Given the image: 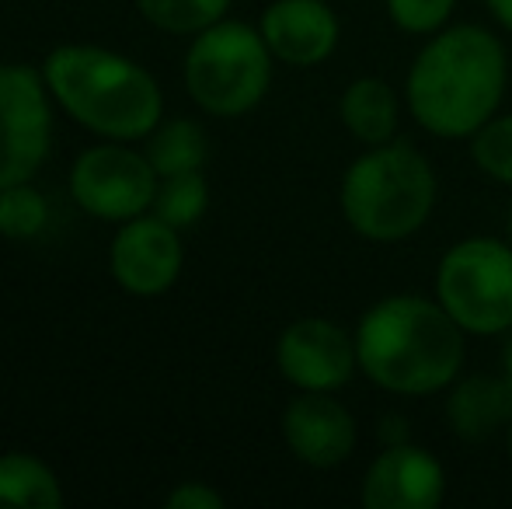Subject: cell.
Instances as JSON below:
<instances>
[{
  "mask_svg": "<svg viewBox=\"0 0 512 509\" xmlns=\"http://www.w3.org/2000/svg\"><path fill=\"white\" fill-rule=\"evenodd\" d=\"M272 49L244 21H216L185 53V88L209 116L234 119L251 112L272 84Z\"/></svg>",
  "mask_w": 512,
  "mask_h": 509,
  "instance_id": "cell-5",
  "label": "cell"
},
{
  "mask_svg": "<svg viewBox=\"0 0 512 509\" xmlns=\"http://www.w3.org/2000/svg\"><path fill=\"white\" fill-rule=\"evenodd\" d=\"M356 419L335 391H300L283 412V440L300 464L338 468L356 450Z\"/></svg>",
  "mask_w": 512,
  "mask_h": 509,
  "instance_id": "cell-12",
  "label": "cell"
},
{
  "mask_svg": "<svg viewBox=\"0 0 512 509\" xmlns=\"http://www.w3.org/2000/svg\"><path fill=\"white\" fill-rule=\"evenodd\" d=\"M509 84V56L481 25H446L429 35L405 77V105L425 133L471 140L499 116Z\"/></svg>",
  "mask_w": 512,
  "mask_h": 509,
  "instance_id": "cell-1",
  "label": "cell"
},
{
  "mask_svg": "<svg viewBox=\"0 0 512 509\" xmlns=\"http://www.w3.org/2000/svg\"><path fill=\"white\" fill-rule=\"evenodd\" d=\"M67 503L56 471L35 454H0V509H60Z\"/></svg>",
  "mask_w": 512,
  "mask_h": 509,
  "instance_id": "cell-16",
  "label": "cell"
},
{
  "mask_svg": "<svg viewBox=\"0 0 512 509\" xmlns=\"http://www.w3.org/2000/svg\"><path fill=\"white\" fill-rule=\"evenodd\" d=\"M506 241L512 245V206H509V217H506Z\"/></svg>",
  "mask_w": 512,
  "mask_h": 509,
  "instance_id": "cell-26",
  "label": "cell"
},
{
  "mask_svg": "<svg viewBox=\"0 0 512 509\" xmlns=\"http://www.w3.org/2000/svg\"><path fill=\"white\" fill-rule=\"evenodd\" d=\"M436 171L408 140L366 147L345 168L338 206L352 234L373 245H398L429 224L436 210Z\"/></svg>",
  "mask_w": 512,
  "mask_h": 509,
  "instance_id": "cell-4",
  "label": "cell"
},
{
  "mask_svg": "<svg viewBox=\"0 0 512 509\" xmlns=\"http://www.w3.org/2000/svg\"><path fill=\"white\" fill-rule=\"evenodd\" d=\"M446 422L467 443L492 440L512 426V381L506 374L457 377L446 387Z\"/></svg>",
  "mask_w": 512,
  "mask_h": 509,
  "instance_id": "cell-14",
  "label": "cell"
},
{
  "mask_svg": "<svg viewBox=\"0 0 512 509\" xmlns=\"http://www.w3.org/2000/svg\"><path fill=\"white\" fill-rule=\"evenodd\" d=\"M446 499V468L418 443H387L366 468L359 503L366 509H436Z\"/></svg>",
  "mask_w": 512,
  "mask_h": 509,
  "instance_id": "cell-11",
  "label": "cell"
},
{
  "mask_svg": "<svg viewBox=\"0 0 512 509\" xmlns=\"http://www.w3.org/2000/svg\"><path fill=\"white\" fill-rule=\"evenodd\" d=\"M436 300L467 335H506L512 328V245L464 238L436 265Z\"/></svg>",
  "mask_w": 512,
  "mask_h": 509,
  "instance_id": "cell-6",
  "label": "cell"
},
{
  "mask_svg": "<svg viewBox=\"0 0 512 509\" xmlns=\"http://www.w3.org/2000/svg\"><path fill=\"white\" fill-rule=\"evenodd\" d=\"M338 119L366 147L391 143L401 123L398 91L384 77H356L338 98Z\"/></svg>",
  "mask_w": 512,
  "mask_h": 509,
  "instance_id": "cell-15",
  "label": "cell"
},
{
  "mask_svg": "<svg viewBox=\"0 0 512 509\" xmlns=\"http://www.w3.org/2000/svg\"><path fill=\"white\" fill-rule=\"evenodd\" d=\"M502 374L512 381V328L506 332V342H502Z\"/></svg>",
  "mask_w": 512,
  "mask_h": 509,
  "instance_id": "cell-25",
  "label": "cell"
},
{
  "mask_svg": "<svg viewBox=\"0 0 512 509\" xmlns=\"http://www.w3.org/2000/svg\"><path fill=\"white\" fill-rule=\"evenodd\" d=\"M164 506L168 509H223L227 506V499H223L220 492L206 482H182L178 489L168 492Z\"/></svg>",
  "mask_w": 512,
  "mask_h": 509,
  "instance_id": "cell-23",
  "label": "cell"
},
{
  "mask_svg": "<svg viewBox=\"0 0 512 509\" xmlns=\"http://www.w3.org/2000/svg\"><path fill=\"white\" fill-rule=\"evenodd\" d=\"M49 203L32 182H14L0 189V238L32 241L46 231Z\"/></svg>",
  "mask_w": 512,
  "mask_h": 509,
  "instance_id": "cell-20",
  "label": "cell"
},
{
  "mask_svg": "<svg viewBox=\"0 0 512 509\" xmlns=\"http://www.w3.org/2000/svg\"><path fill=\"white\" fill-rule=\"evenodd\" d=\"M49 95L70 119L105 140H147L161 126L164 95L154 74L102 46H56L42 63Z\"/></svg>",
  "mask_w": 512,
  "mask_h": 509,
  "instance_id": "cell-3",
  "label": "cell"
},
{
  "mask_svg": "<svg viewBox=\"0 0 512 509\" xmlns=\"http://www.w3.org/2000/svg\"><path fill=\"white\" fill-rule=\"evenodd\" d=\"M506 440H509V461H512V426L506 429Z\"/></svg>",
  "mask_w": 512,
  "mask_h": 509,
  "instance_id": "cell-27",
  "label": "cell"
},
{
  "mask_svg": "<svg viewBox=\"0 0 512 509\" xmlns=\"http://www.w3.org/2000/svg\"><path fill=\"white\" fill-rule=\"evenodd\" d=\"M265 46L286 67H317L338 49L342 25L324 0H272L258 21Z\"/></svg>",
  "mask_w": 512,
  "mask_h": 509,
  "instance_id": "cell-13",
  "label": "cell"
},
{
  "mask_svg": "<svg viewBox=\"0 0 512 509\" xmlns=\"http://www.w3.org/2000/svg\"><path fill=\"white\" fill-rule=\"evenodd\" d=\"M464 335L439 300L394 293L359 318V374L401 398L439 394L464 370Z\"/></svg>",
  "mask_w": 512,
  "mask_h": 509,
  "instance_id": "cell-2",
  "label": "cell"
},
{
  "mask_svg": "<svg viewBox=\"0 0 512 509\" xmlns=\"http://www.w3.org/2000/svg\"><path fill=\"white\" fill-rule=\"evenodd\" d=\"M471 157L492 182L512 189V112L492 116L471 136Z\"/></svg>",
  "mask_w": 512,
  "mask_h": 509,
  "instance_id": "cell-21",
  "label": "cell"
},
{
  "mask_svg": "<svg viewBox=\"0 0 512 509\" xmlns=\"http://www.w3.org/2000/svg\"><path fill=\"white\" fill-rule=\"evenodd\" d=\"M234 0H136L140 14L154 28L171 35H199L227 18Z\"/></svg>",
  "mask_w": 512,
  "mask_h": 509,
  "instance_id": "cell-19",
  "label": "cell"
},
{
  "mask_svg": "<svg viewBox=\"0 0 512 509\" xmlns=\"http://www.w3.org/2000/svg\"><path fill=\"white\" fill-rule=\"evenodd\" d=\"M276 367L297 391H338L356 377V335L338 321L307 314L283 328L276 342Z\"/></svg>",
  "mask_w": 512,
  "mask_h": 509,
  "instance_id": "cell-9",
  "label": "cell"
},
{
  "mask_svg": "<svg viewBox=\"0 0 512 509\" xmlns=\"http://www.w3.org/2000/svg\"><path fill=\"white\" fill-rule=\"evenodd\" d=\"M108 265H112V279L129 297H161L178 283L185 265L178 227L164 224L154 213L126 220L112 238Z\"/></svg>",
  "mask_w": 512,
  "mask_h": 509,
  "instance_id": "cell-10",
  "label": "cell"
},
{
  "mask_svg": "<svg viewBox=\"0 0 512 509\" xmlns=\"http://www.w3.org/2000/svg\"><path fill=\"white\" fill-rule=\"evenodd\" d=\"M485 7L506 32H512V0H485Z\"/></svg>",
  "mask_w": 512,
  "mask_h": 509,
  "instance_id": "cell-24",
  "label": "cell"
},
{
  "mask_svg": "<svg viewBox=\"0 0 512 509\" xmlns=\"http://www.w3.org/2000/svg\"><path fill=\"white\" fill-rule=\"evenodd\" d=\"M387 18L405 35H436L450 25L457 0H384Z\"/></svg>",
  "mask_w": 512,
  "mask_h": 509,
  "instance_id": "cell-22",
  "label": "cell"
},
{
  "mask_svg": "<svg viewBox=\"0 0 512 509\" xmlns=\"http://www.w3.org/2000/svg\"><path fill=\"white\" fill-rule=\"evenodd\" d=\"M42 70L0 63V189L32 182L53 147V112Z\"/></svg>",
  "mask_w": 512,
  "mask_h": 509,
  "instance_id": "cell-8",
  "label": "cell"
},
{
  "mask_svg": "<svg viewBox=\"0 0 512 509\" xmlns=\"http://www.w3.org/2000/svg\"><path fill=\"white\" fill-rule=\"evenodd\" d=\"M161 175L147 154L126 147L122 140H105L102 147H88L70 168V196L84 213L112 224L150 213Z\"/></svg>",
  "mask_w": 512,
  "mask_h": 509,
  "instance_id": "cell-7",
  "label": "cell"
},
{
  "mask_svg": "<svg viewBox=\"0 0 512 509\" xmlns=\"http://www.w3.org/2000/svg\"><path fill=\"white\" fill-rule=\"evenodd\" d=\"M147 161L161 178L185 175V171H203L209 157L206 129L196 119H171L161 123L147 136Z\"/></svg>",
  "mask_w": 512,
  "mask_h": 509,
  "instance_id": "cell-17",
  "label": "cell"
},
{
  "mask_svg": "<svg viewBox=\"0 0 512 509\" xmlns=\"http://www.w3.org/2000/svg\"><path fill=\"white\" fill-rule=\"evenodd\" d=\"M206 210H209V182L203 171H185V175L161 178L154 206H150L154 217H161L164 224L178 227V231L199 224Z\"/></svg>",
  "mask_w": 512,
  "mask_h": 509,
  "instance_id": "cell-18",
  "label": "cell"
}]
</instances>
